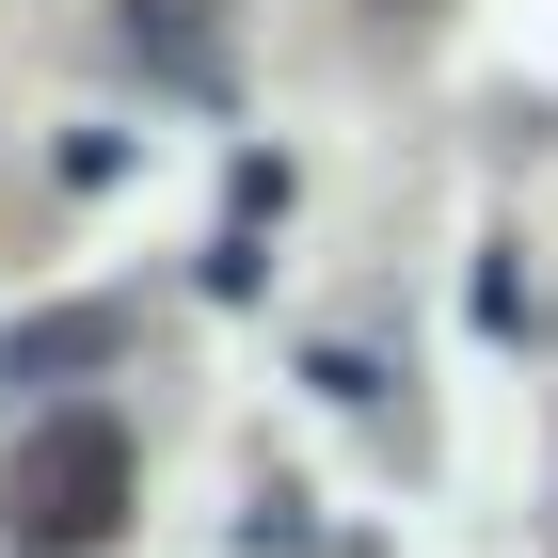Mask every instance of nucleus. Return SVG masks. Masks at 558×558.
Returning <instances> with one entry per match:
<instances>
[{
    "mask_svg": "<svg viewBox=\"0 0 558 558\" xmlns=\"http://www.w3.org/2000/svg\"><path fill=\"white\" fill-rule=\"evenodd\" d=\"M129 495H144V463H129L112 415H33L16 463H0V543L16 558H96L129 526Z\"/></svg>",
    "mask_w": 558,
    "mask_h": 558,
    "instance_id": "f257e3e1",
    "label": "nucleus"
}]
</instances>
